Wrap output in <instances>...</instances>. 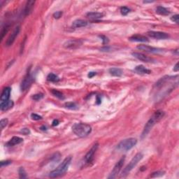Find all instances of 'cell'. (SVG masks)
Wrapping results in <instances>:
<instances>
[{"label": "cell", "instance_id": "obj_44", "mask_svg": "<svg viewBox=\"0 0 179 179\" xmlns=\"http://www.w3.org/2000/svg\"><path fill=\"white\" fill-rule=\"evenodd\" d=\"M101 103V99H99V97H97V104H99Z\"/></svg>", "mask_w": 179, "mask_h": 179}, {"label": "cell", "instance_id": "obj_19", "mask_svg": "<svg viewBox=\"0 0 179 179\" xmlns=\"http://www.w3.org/2000/svg\"><path fill=\"white\" fill-rule=\"evenodd\" d=\"M136 72L141 74H151V71L150 69H148L143 65H138L134 69Z\"/></svg>", "mask_w": 179, "mask_h": 179}, {"label": "cell", "instance_id": "obj_22", "mask_svg": "<svg viewBox=\"0 0 179 179\" xmlns=\"http://www.w3.org/2000/svg\"><path fill=\"white\" fill-rule=\"evenodd\" d=\"M86 16L91 20H98L104 17V14L99 12H90L87 13Z\"/></svg>", "mask_w": 179, "mask_h": 179}, {"label": "cell", "instance_id": "obj_42", "mask_svg": "<svg viewBox=\"0 0 179 179\" xmlns=\"http://www.w3.org/2000/svg\"><path fill=\"white\" fill-rule=\"evenodd\" d=\"M58 125H59V120H54L53 121V124H52L53 126H57Z\"/></svg>", "mask_w": 179, "mask_h": 179}, {"label": "cell", "instance_id": "obj_25", "mask_svg": "<svg viewBox=\"0 0 179 179\" xmlns=\"http://www.w3.org/2000/svg\"><path fill=\"white\" fill-rule=\"evenodd\" d=\"M47 80L49 81H51V82H58L59 81V79L56 74L51 73V74H49L47 76Z\"/></svg>", "mask_w": 179, "mask_h": 179}, {"label": "cell", "instance_id": "obj_31", "mask_svg": "<svg viewBox=\"0 0 179 179\" xmlns=\"http://www.w3.org/2000/svg\"><path fill=\"white\" fill-rule=\"evenodd\" d=\"M44 98V94L42 93H39V94H34V95L31 97V99H34V101H39L41 100V99Z\"/></svg>", "mask_w": 179, "mask_h": 179}, {"label": "cell", "instance_id": "obj_29", "mask_svg": "<svg viewBox=\"0 0 179 179\" xmlns=\"http://www.w3.org/2000/svg\"><path fill=\"white\" fill-rule=\"evenodd\" d=\"M165 172L163 171H157L153 172V173L152 174V175L150 176V177H151V178L160 177V176H163L164 174H165Z\"/></svg>", "mask_w": 179, "mask_h": 179}, {"label": "cell", "instance_id": "obj_12", "mask_svg": "<svg viewBox=\"0 0 179 179\" xmlns=\"http://www.w3.org/2000/svg\"><path fill=\"white\" fill-rule=\"evenodd\" d=\"M137 49L140 50V51H145L147 53H160L162 52L163 50L161 49H158V48L152 47V46H148V45H139L137 46Z\"/></svg>", "mask_w": 179, "mask_h": 179}, {"label": "cell", "instance_id": "obj_17", "mask_svg": "<svg viewBox=\"0 0 179 179\" xmlns=\"http://www.w3.org/2000/svg\"><path fill=\"white\" fill-rule=\"evenodd\" d=\"M34 4H35V1H27L26 3L24 9V15L25 16H28L31 14V11H32L33 8H34Z\"/></svg>", "mask_w": 179, "mask_h": 179}, {"label": "cell", "instance_id": "obj_9", "mask_svg": "<svg viewBox=\"0 0 179 179\" xmlns=\"http://www.w3.org/2000/svg\"><path fill=\"white\" fill-rule=\"evenodd\" d=\"M20 31V26L18 25L15 27V29L13 31V32L11 33V35L9 36V37L8 38V39L6 41V46L9 47V46H12L14 44L15 40H16V37H17L18 34H19Z\"/></svg>", "mask_w": 179, "mask_h": 179}, {"label": "cell", "instance_id": "obj_35", "mask_svg": "<svg viewBox=\"0 0 179 179\" xmlns=\"http://www.w3.org/2000/svg\"><path fill=\"white\" fill-rule=\"evenodd\" d=\"M31 119L34 120H39L42 119V117H41V115H38V114H36V113H31Z\"/></svg>", "mask_w": 179, "mask_h": 179}, {"label": "cell", "instance_id": "obj_13", "mask_svg": "<svg viewBox=\"0 0 179 179\" xmlns=\"http://www.w3.org/2000/svg\"><path fill=\"white\" fill-rule=\"evenodd\" d=\"M132 55L134 56L135 58H137L139 60L142 61L144 62H152L154 61L153 59H152L151 57H149L148 56H146V55L143 53H137L134 52L132 53Z\"/></svg>", "mask_w": 179, "mask_h": 179}, {"label": "cell", "instance_id": "obj_15", "mask_svg": "<svg viewBox=\"0 0 179 179\" xmlns=\"http://www.w3.org/2000/svg\"><path fill=\"white\" fill-rule=\"evenodd\" d=\"M23 141V139L21 138V137H12L9 141L7 142L5 146L8 147H11V146H14L18 145V144L21 143Z\"/></svg>", "mask_w": 179, "mask_h": 179}, {"label": "cell", "instance_id": "obj_24", "mask_svg": "<svg viewBox=\"0 0 179 179\" xmlns=\"http://www.w3.org/2000/svg\"><path fill=\"white\" fill-rule=\"evenodd\" d=\"M10 27H11V25H10L6 24L5 25L1 28V40H3L4 37L6 35V34L8 33V31H9Z\"/></svg>", "mask_w": 179, "mask_h": 179}, {"label": "cell", "instance_id": "obj_18", "mask_svg": "<svg viewBox=\"0 0 179 179\" xmlns=\"http://www.w3.org/2000/svg\"><path fill=\"white\" fill-rule=\"evenodd\" d=\"M14 103L12 100H8L6 102H3V103H0V109L1 111H4L9 110L10 109H11L14 107Z\"/></svg>", "mask_w": 179, "mask_h": 179}, {"label": "cell", "instance_id": "obj_41", "mask_svg": "<svg viewBox=\"0 0 179 179\" xmlns=\"http://www.w3.org/2000/svg\"><path fill=\"white\" fill-rule=\"evenodd\" d=\"M95 75H96V72H89V74H88V75H87V76H88L90 79H91V78H92L93 76H94Z\"/></svg>", "mask_w": 179, "mask_h": 179}, {"label": "cell", "instance_id": "obj_43", "mask_svg": "<svg viewBox=\"0 0 179 179\" xmlns=\"http://www.w3.org/2000/svg\"><path fill=\"white\" fill-rule=\"evenodd\" d=\"M154 2L153 1H144L143 4H148V3H152Z\"/></svg>", "mask_w": 179, "mask_h": 179}, {"label": "cell", "instance_id": "obj_26", "mask_svg": "<svg viewBox=\"0 0 179 179\" xmlns=\"http://www.w3.org/2000/svg\"><path fill=\"white\" fill-rule=\"evenodd\" d=\"M51 92H52V94H53L55 97H57V98H59L60 99H64V95H63V94L62 93V92H59V91H58V90H57L53 89L52 90H51Z\"/></svg>", "mask_w": 179, "mask_h": 179}, {"label": "cell", "instance_id": "obj_37", "mask_svg": "<svg viewBox=\"0 0 179 179\" xmlns=\"http://www.w3.org/2000/svg\"><path fill=\"white\" fill-rule=\"evenodd\" d=\"M62 12L60 11H56L55 13H54L53 14V17L55 18V19H59V18L62 17Z\"/></svg>", "mask_w": 179, "mask_h": 179}, {"label": "cell", "instance_id": "obj_21", "mask_svg": "<svg viewBox=\"0 0 179 179\" xmlns=\"http://www.w3.org/2000/svg\"><path fill=\"white\" fill-rule=\"evenodd\" d=\"M109 72L111 75L113 76H115V77H120L122 75V74H123L122 69L116 67L111 68V69H109Z\"/></svg>", "mask_w": 179, "mask_h": 179}, {"label": "cell", "instance_id": "obj_39", "mask_svg": "<svg viewBox=\"0 0 179 179\" xmlns=\"http://www.w3.org/2000/svg\"><path fill=\"white\" fill-rule=\"evenodd\" d=\"M11 164V161L10 160H6V161H1V167H4V166H7Z\"/></svg>", "mask_w": 179, "mask_h": 179}, {"label": "cell", "instance_id": "obj_7", "mask_svg": "<svg viewBox=\"0 0 179 179\" xmlns=\"http://www.w3.org/2000/svg\"><path fill=\"white\" fill-rule=\"evenodd\" d=\"M83 44V41L81 39H69V40L66 41L64 43V46L65 49H76L78 48L81 47Z\"/></svg>", "mask_w": 179, "mask_h": 179}, {"label": "cell", "instance_id": "obj_36", "mask_svg": "<svg viewBox=\"0 0 179 179\" xmlns=\"http://www.w3.org/2000/svg\"><path fill=\"white\" fill-rule=\"evenodd\" d=\"M112 51V48L110 47V46H104V47L101 48L100 51L102 52H110V51Z\"/></svg>", "mask_w": 179, "mask_h": 179}, {"label": "cell", "instance_id": "obj_5", "mask_svg": "<svg viewBox=\"0 0 179 179\" xmlns=\"http://www.w3.org/2000/svg\"><path fill=\"white\" fill-rule=\"evenodd\" d=\"M137 143V140L135 138H128L122 140L117 145V149L120 151H128L135 146Z\"/></svg>", "mask_w": 179, "mask_h": 179}, {"label": "cell", "instance_id": "obj_27", "mask_svg": "<svg viewBox=\"0 0 179 179\" xmlns=\"http://www.w3.org/2000/svg\"><path fill=\"white\" fill-rule=\"evenodd\" d=\"M18 173H19L20 178H26L27 177L25 170V169L23 168V167H20V168L19 169Z\"/></svg>", "mask_w": 179, "mask_h": 179}, {"label": "cell", "instance_id": "obj_34", "mask_svg": "<svg viewBox=\"0 0 179 179\" xmlns=\"http://www.w3.org/2000/svg\"><path fill=\"white\" fill-rule=\"evenodd\" d=\"M171 20L172 21V22H174L176 23V24H178L179 23V16L178 14H176V15H174L173 16H171Z\"/></svg>", "mask_w": 179, "mask_h": 179}, {"label": "cell", "instance_id": "obj_20", "mask_svg": "<svg viewBox=\"0 0 179 179\" xmlns=\"http://www.w3.org/2000/svg\"><path fill=\"white\" fill-rule=\"evenodd\" d=\"M87 25V23L84 20L81 19H78L74 20L72 23V27L74 28H80V27H83Z\"/></svg>", "mask_w": 179, "mask_h": 179}, {"label": "cell", "instance_id": "obj_28", "mask_svg": "<svg viewBox=\"0 0 179 179\" xmlns=\"http://www.w3.org/2000/svg\"><path fill=\"white\" fill-rule=\"evenodd\" d=\"M66 108H68L69 109H78V106L76 105L74 102H67L64 104Z\"/></svg>", "mask_w": 179, "mask_h": 179}, {"label": "cell", "instance_id": "obj_8", "mask_svg": "<svg viewBox=\"0 0 179 179\" xmlns=\"http://www.w3.org/2000/svg\"><path fill=\"white\" fill-rule=\"evenodd\" d=\"M98 148H99V144L97 143H94V145L92 146V148L90 149V150L87 152V153H86V155H85V157H84L85 163L90 164L93 161L94 154L96 153V152H97Z\"/></svg>", "mask_w": 179, "mask_h": 179}, {"label": "cell", "instance_id": "obj_1", "mask_svg": "<svg viewBox=\"0 0 179 179\" xmlns=\"http://www.w3.org/2000/svg\"><path fill=\"white\" fill-rule=\"evenodd\" d=\"M165 113L161 110H158L154 113L153 115H152L151 118L149 119L148 122H146V124L144 126L143 132H142L141 135V139H143L145 138L148 135L149 132H150V131L152 130V127L155 125V124L157 123L159 121L161 120L164 116H165Z\"/></svg>", "mask_w": 179, "mask_h": 179}, {"label": "cell", "instance_id": "obj_40", "mask_svg": "<svg viewBox=\"0 0 179 179\" xmlns=\"http://www.w3.org/2000/svg\"><path fill=\"white\" fill-rule=\"evenodd\" d=\"M179 70V67H178V62H177L176 64H175L174 67V71L176 72H178Z\"/></svg>", "mask_w": 179, "mask_h": 179}, {"label": "cell", "instance_id": "obj_2", "mask_svg": "<svg viewBox=\"0 0 179 179\" xmlns=\"http://www.w3.org/2000/svg\"><path fill=\"white\" fill-rule=\"evenodd\" d=\"M72 157L71 156H69L67 157H66L63 161L59 164V165L55 169H54L53 171L50 173L49 177L50 178H57V177L61 176L64 175V174L67 172V171L69 169V165H70L71 162H72Z\"/></svg>", "mask_w": 179, "mask_h": 179}, {"label": "cell", "instance_id": "obj_6", "mask_svg": "<svg viewBox=\"0 0 179 179\" xmlns=\"http://www.w3.org/2000/svg\"><path fill=\"white\" fill-rule=\"evenodd\" d=\"M125 156H123L122 158L119 160L118 162L115 164V165L114 166L113 169L111 172L110 173L109 176H108V178L109 179H113L115 178L118 175V174L120 173L121 169H122V166L124 165V162H125Z\"/></svg>", "mask_w": 179, "mask_h": 179}, {"label": "cell", "instance_id": "obj_3", "mask_svg": "<svg viewBox=\"0 0 179 179\" xmlns=\"http://www.w3.org/2000/svg\"><path fill=\"white\" fill-rule=\"evenodd\" d=\"M72 131L77 137H85L88 136L92 132V127L88 124L85 123H76L73 125Z\"/></svg>", "mask_w": 179, "mask_h": 179}, {"label": "cell", "instance_id": "obj_16", "mask_svg": "<svg viewBox=\"0 0 179 179\" xmlns=\"http://www.w3.org/2000/svg\"><path fill=\"white\" fill-rule=\"evenodd\" d=\"M129 40L130 41H134V42H148L149 41L148 39L146 36L139 35V34L132 36L131 37L129 38Z\"/></svg>", "mask_w": 179, "mask_h": 179}, {"label": "cell", "instance_id": "obj_32", "mask_svg": "<svg viewBox=\"0 0 179 179\" xmlns=\"http://www.w3.org/2000/svg\"><path fill=\"white\" fill-rule=\"evenodd\" d=\"M130 9L129 8L126 7V6H123V7L120 8V12L123 16H126L127 14H128L130 13Z\"/></svg>", "mask_w": 179, "mask_h": 179}, {"label": "cell", "instance_id": "obj_30", "mask_svg": "<svg viewBox=\"0 0 179 179\" xmlns=\"http://www.w3.org/2000/svg\"><path fill=\"white\" fill-rule=\"evenodd\" d=\"M9 123V120L7 118H4V119H1L0 120V126H1V130H3L6 125H8Z\"/></svg>", "mask_w": 179, "mask_h": 179}, {"label": "cell", "instance_id": "obj_38", "mask_svg": "<svg viewBox=\"0 0 179 179\" xmlns=\"http://www.w3.org/2000/svg\"><path fill=\"white\" fill-rule=\"evenodd\" d=\"M21 133H23L24 135H28V134H30V131H29V129L27 128H23L20 131Z\"/></svg>", "mask_w": 179, "mask_h": 179}, {"label": "cell", "instance_id": "obj_14", "mask_svg": "<svg viewBox=\"0 0 179 179\" xmlns=\"http://www.w3.org/2000/svg\"><path fill=\"white\" fill-rule=\"evenodd\" d=\"M11 90L9 87H6L3 90L2 93H1V97H0V101H1V103L6 102V101L9 100L10 94H11Z\"/></svg>", "mask_w": 179, "mask_h": 179}, {"label": "cell", "instance_id": "obj_10", "mask_svg": "<svg viewBox=\"0 0 179 179\" xmlns=\"http://www.w3.org/2000/svg\"><path fill=\"white\" fill-rule=\"evenodd\" d=\"M33 81V76L31 74L30 72H27V74H26V76H25V78L23 79L20 84V89L22 91H25L28 87L30 86Z\"/></svg>", "mask_w": 179, "mask_h": 179}, {"label": "cell", "instance_id": "obj_23", "mask_svg": "<svg viewBox=\"0 0 179 179\" xmlns=\"http://www.w3.org/2000/svg\"><path fill=\"white\" fill-rule=\"evenodd\" d=\"M156 13L161 16H168L170 14V11L164 6H159L156 8Z\"/></svg>", "mask_w": 179, "mask_h": 179}, {"label": "cell", "instance_id": "obj_11", "mask_svg": "<svg viewBox=\"0 0 179 179\" xmlns=\"http://www.w3.org/2000/svg\"><path fill=\"white\" fill-rule=\"evenodd\" d=\"M148 35L150 37L153 38L155 39H167L169 38V35L166 32L162 31H148Z\"/></svg>", "mask_w": 179, "mask_h": 179}, {"label": "cell", "instance_id": "obj_4", "mask_svg": "<svg viewBox=\"0 0 179 179\" xmlns=\"http://www.w3.org/2000/svg\"><path fill=\"white\" fill-rule=\"evenodd\" d=\"M143 157V155L141 152H138V153L136 154L133 158L131 160V161L129 162L128 165L126 166L125 168L122 171L120 176V178H125V177L127 176L130 174L131 171L133 169L134 167L137 165V164L142 160Z\"/></svg>", "mask_w": 179, "mask_h": 179}, {"label": "cell", "instance_id": "obj_33", "mask_svg": "<svg viewBox=\"0 0 179 179\" xmlns=\"http://www.w3.org/2000/svg\"><path fill=\"white\" fill-rule=\"evenodd\" d=\"M99 37L102 40V43H103L104 45L107 44L109 42V38L107 37V36H106L104 35H99Z\"/></svg>", "mask_w": 179, "mask_h": 179}]
</instances>
